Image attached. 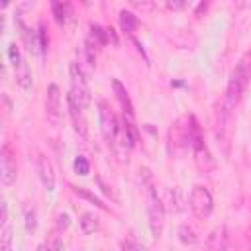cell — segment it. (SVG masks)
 <instances>
[{"mask_svg":"<svg viewBox=\"0 0 251 251\" xmlns=\"http://www.w3.org/2000/svg\"><path fill=\"white\" fill-rule=\"evenodd\" d=\"M196 133H200V127L194 116H180L169 127V153L176 159L184 157L188 151H192Z\"/></svg>","mask_w":251,"mask_h":251,"instance_id":"6da1fadb","label":"cell"},{"mask_svg":"<svg viewBox=\"0 0 251 251\" xmlns=\"http://www.w3.org/2000/svg\"><path fill=\"white\" fill-rule=\"evenodd\" d=\"M251 78V53H245L239 63L235 65V69L231 71L229 82H227V90L224 96V112L227 114L231 108H235V104L239 102L241 94L245 92L247 84Z\"/></svg>","mask_w":251,"mask_h":251,"instance_id":"7a4b0ae2","label":"cell"},{"mask_svg":"<svg viewBox=\"0 0 251 251\" xmlns=\"http://www.w3.org/2000/svg\"><path fill=\"white\" fill-rule=\"evenodd\" d=\"M145 202H147V220H149L151 235L155 239H159L163 235V229H165V206H163V200L159 198L155 186L149 180H147V196H145Z\"/></svg>","mask_w":251,"mask_h":251,"instance_id":"3957f363","label":"cell"},{"mask_svg":"<svg viewBox=\"0 0 251 251\" xmlns=\"http://www.w3.org/2000/svg\"><path fill=\"white\" fill-rule=\"evenodd\" d=\"M69 76H71V92H69V96L80 108L86 110L88 104H90V90H88V82H86V76H84V69L78 63H71Z\"/></svg>","mask_w":251,"mask_h":251,"instance_id":"277c9868","label":"cell"},{"mask_svg":"<svg viewBox=\"0 0 251 251\" xmlns=\"http://www.w3.org/2000/svg\"><path fill=\"white\" fill-rule=\"evenodd\" d=\"M188 204H190L192 214L196 218H200V220L208 218L212 214V210H214V198H212L210 190L206 186H202V184H196L192 188V192L188 196Z\"/></svg>","mask_w":251,"mask_h":251,"instance_id":"5b68a950","label":"cell"},{"mask_svg":"<svg viewBox=\"0 0 251 251\" xmlns=\"http://www.w3.org/2000/svg\"><path fill=\"white\" fill-rule=\"evenodd\" d=\"M98 118H100V131H102V137H104L108 143L114 141V137H116L118 131H120V122H118L116 114L112 112V108H110L104 100L98 102Z\"/></svg>","mask_w":251,"mask_h":251,"instance_id":"8992f818","label":"cell"},{"mask_svg":"<svg viewBox=\"0 0 251 251\" xmlns=\"http://www.w3.org/2000/svg\"><path fill=\"white\" fill-rule=\"evenodd\" d=\"M16 161L12 157V151L8 147V143L2 145L0 149V180L4 186H12L16 182Z\"/></svg>","mask_w":251,"mask_h":251,"instance_id":"52a82bcc","label":"cell"},{"mask_svg":"<svg viewBox=\"0 0 251 251\" xmlns=\"http://www.w3.org/2000/svg\"><path fill=\"white\" fill-rule=\"evenodd\" d=\"M45 112H47V118L53 124H59L61 122V116H63V110H61V90H59L57 84H49L47 86Z\"/></svg>","mask_w":251,"mask_h":251,"instance_id":"ba28073f","label":"cell"},{"mask_svg":"<svg viewBox=\"0 0 251 251\" xmlns=\"http://www.w3.org/2000/svg\"><path fill=\"white\" fill-rule=\"evenodd\" d=\"M37 175H39V180L43 184V188L47 192H53L55 190V167L53 163L45 157V155H37Z\"/></svg>","mask_w":251,"mask_h":251,"instance_id":"9c48e42d","label":"cell"},{"mask_svg":"<svg viewBox=\"0 0 251 251\" xmlns=\"http://www.w3.org/2000/svg\"><path fill=\"white\" fill-rule=\"evenodd\" d=\"M192 157H194V163L202 169V171H208L214 167V161H212V155L202 139V133H196L194 137V143H192Z\"/></svg>","mask_w":251,"mask_h":251,"instance_id":"30bf717a","label":"cell"},{"mask_svg":"<svg viewBox=\"0 0 251 251\" xmlns=\"http://www.w3.org/2000/svg\"><path fill=\"white\" fill-rule=\"evenodd\" d=\"M112 88H114V94H116V98H118V102H120V106H122L124 114H126L127 118H131V120H133L135 110H133V102H131L129 92L126 90V86H124L118 78H112Z\"/></svg>","mask_w":251,"mask_h":251,"instance_id":"8fae6325","label":"cell"},{"mask_svg":"<svg viewBox=\"0 0 251 251\" xmlns=\"http://www.w3.org/2000/svg\"><path fill=\"white\" fill-rule=\"evenodd\" d=\"M67 104H69V116H71V122H73V127L78 135H86V120H84V108H80L71 96H67Z\"/></svg>","mask_w":251,"mask_h":251,"instance_id":"7c38bea8","label":"cell"},{"mask_svg":"<svg viewBox=\"0 0 251 251\" xmlns=\"http://www.w3.org/2000/svg\"><path fill=\"white\" fill-rule=\"evenodd\" d=\"M120 139H122V145L126 147V149H131L135 143H137V129H135V126L131 124V118H127L126 114H124V118H122V122H120Z\"/></svg>","mask_w":251,"mask_h":251,"instance_id":"4fadbf2b","label":"cell"},{"mask_svg":"<svg viewBox=\"0 0 251 251\" xmlns=\"http://www.w3.org/2000/svg\"><path fill=\"white\" fill-rule=\"evenodd\" d=\"M206 247H208V249H226V247H227V231H226L224 226L216 227V229L210 233V237H208V241H206Z\"/></svg>","mask_w":251,"mask_h":251,"instance_id":"5bb4252c","label":"cell"},{"mask_svg":"<svg viewBox=\"0 0 251 251\" xmlns=\"http://www.w3.org/2000/svg\"><path fill=\"white\" fill-rule=\"evenodd\" d=\"M51 10H53V16H55L57 24L61 27H65L67 22L71 20V8H69V4H65L63 0H51Z\"/></svg>","mask_w":251,"mask_h":251,"instance_id":"9a60e30c","label":"cell"},{"mask_svg":"<svg viewBox=\"0 0 251 251\" xmlns=\"http://www.w3.org/2000/svg\"><path fill=\"white\" fill-rule=\"evenodd\" d=\"M14 75H16V82L24 90H29L31 88V71H29V67H27L25 61H22L18 67H14Z\"/></svg>","mask_w":251,"mask_h":251,"instance_id":"2e32d148","label":"cell"},{"mask_svg":"<svg viewBox=\"0 0 251 251\" xmlns=\"http://www.w3.org/2000/svg\"><path fill=\"white\" fill-rule=\"evenodd\" d=\"M78 224H80V229H82L84 235H90V233H94V231L100 229V222H98V218H96L92 212H84V214L80 216Z\"/></svg>","mask_w":251,"mask_h":251,"instance_id":"e0dca14e","label":"cell"},{"mask_svg":"<svg viewBox=\"0 0 251 251\" xmlns=\"http://www.w3.org/2000/svg\"><path fill=\"white\" fill-rule=\"evenodd\" d=\"M137 24H139L137 16H133V14L127 12V10H122V12H120V27H122L124 33H133L135 27H137Z\"/></svg>","mask_w":251,"mask_h":251,"instance_id":"ac0fdd59","label":"cell"},{"mask_svg":"<svg viewBox=\"0 0 251 251\" xmlns=\"http://www.w3.org/2000/svg\"><path fill=\"white\" fill-rule=\"evenodd\" d=\"M71 190L76 194V196H80V198H84V200H88V202H92L96 208H100V210H106V204L96 196V194H92L88 188H84V186H71Z\"/></svg>","mask_w":251,"mask_h":251,"instance_id":"d6986e66","label":"cell"},{"mask_svg":"<svg viewBox=\"0 0 251 251\" xmlns=\"http://www.w3.org/2000/svg\"><path fill=\"white\" fill-rule=\"evenodd\" d=\"M90 39H92L96 45H106V43L110 41V33H108V29L100 27L98 24H92V25H90Z\"/></svg>","mask_w":251,"mask_h":251,"instance_id":"ffe728a7","label":"cell"},{"mask_svg":"<svg viewBox=\"0 0 251 251\" xmlns=\"http://www.w3.org/2000/svg\"><path fill=\"white\" fill-rule=\"evenodd\" d=\"M10 247H12V229L10 226H4L0 227V249L10 251Z\"/></svg>","mask_w":251,"mask_h":251,"instance_id":"44dd1931","label":"cell"},{"mask_svg":"<svg viewBox=\"0 0 251 251\" xmlns=\"http://www.w3.org/2000/svg\"><path fill=\"white\" fill-rule=\"evenodd\" d=\"M73 167H75V173H76V175H80V176H86V175L90 173V165H88L86 157H82V155H78V157L75 159Z\"/></svg>","mask_w":251,"mask_h":251,"instance_id":"7402d4cb","label":"cell"},{"mask_svg":"<svg viewBox=\"0 0 251 251\" xmlns=\"http://www.w3.org/2000/svg\"><path fill=\"white\" fill-rule=\"evenodd\" d=\"M178 239L182 243H186V245H194L196 243V235H194V231L188 226H180L178 227Z\"/></svg>","mask_w":251,"mask_h":251,"instance_id":"603a6c76","label":"cell"},{"mask_svg":"<svg viewBox=\"0 0 251 251\" xmlns=\"http://www.w3.org/2000/svg\"><path fill=\"white\" fill-rule=\"evenodd\" d=\"M8 57H10V63H12V67H18L24 59H22V55H20V49H18V45L16 43H10V47H8Z\"/></svg>","mask_w":251,"mask_h":251,"instance_id":"cb8c5ba5","label":"cell"},{"mask_svg":"<svg viewBox=\"0 0 251 251\" xmlns=\"http://www.w3.org/2000/svg\"><path fill=\"white\" fill-rule=\"evenodd\" d=\"M37 227V218H35V210L31 208H25V229L27 231H35Z\"/></svg>","mask_w":251,"mask_h":251,"instance_id":"d4e9b609","label":"cell"},{"mask_svg":"<svg viewBox=\"0 0 251 251\" xmlns=\"http://www.w3.org/2000/svg\"><path fill=\"white\" fill-rule=\"evenodd\" d=\"M133 8H137V10H141V12H149V10H153L155 8V4H153V0H127Z\"/></svg>","mask_w":251,"mask_h":251,"instance_id":"484cf974","label":"cell"},{"mask_svg":"<svg viewBox=\"0 0 251 251\" xmlns=\"http://www.w3.org/2000/svg\"><path fill=\"white\" fill-rule=\"evenodd\" d=\"M37 37H39V45H41V53L47 51V45H49V39L45 35V29H43V24L39 25V31H37Z\"/></svg>","mask_w":251,"mask_h":251,"instance_id":"4316f807","label":"cell"},{"mask_svg":"<svg viewBox=\"0 0 251 251\" xmlns=\"http://www.w3.org/2000/svg\"><path fill=\"white\" fill-rule=\"evenodd\" d=\"M4 226H8V204H6V200L0 202V227H4Z\"/></svg>","mask_w":251,"mask_h":251,"instance_id":"83f0119b","label":"cell"},{"mask_svg":"<svg viewBox=\"0 0 251 251\" xmlns=\"http://www.w3.org/2000/svg\"><path fill=\"white\" fill-rule=\"evenodd\" d=\"M186 2H188V0H165V6H167L169 10H175V12H176V10H182V8L186 6Z\"/></svg>","mask_w":251,"mask_h":251,"instance_id":"f1b7e54d","label":"cell"},{"mask_svg":"<svg viewBox=\"0 0 251 251\" xmlns=\"http://www.w3.org/2000/svg\"><path fill=\"white\" fill-rule=\"evenodd\" d=\"M69 224H71V222H69V216H67V214H59V216H57V229H59V231L67 229Z\"/></svg>","mask_w":251,"mask_h":251,"instance_id":"f546056e","label":"cell"},{"mask_svg":"<svg viewBox=\"0 0 251 251\" xmlns=\"http://www.w3.org/2000/svg\"><path fill=\"white\" fill-rule=\"evenodd\" d=\"M120 245H122V249H143L141 243H133V241H122Z\"/></svg>","mask_w":251,"mask_h":251,"instance_id":"4dcf8cb0","label":"cell"},{"mask_svg":"<svg viewBox=\"0 0 251 251\" xmlns=\"http://www.w3.org/2000/svg\"><path fill=\"white\" fill-rule=\"evenodd\" d=\"M12 2H14V0H0V8H2V10H6V8L12 4Z\"/></svg>","mask_w":251,"mask_h":251,"instance_id":"1f68e13d","label":"cell"},{"mask_svg":"<svg viewBox=\"0 0 251 251\" xmlns=\"http://www.w3.org/2000/svg\"><path fill=\"white\" fill-rule=\"evenodd\" d=\"M80 2H82V4H88V0H80Z\"/></svg>","mask_w":251,"mask_h":251,"instance_id":"d6a6232c","label":"cell"}]
</instances>
